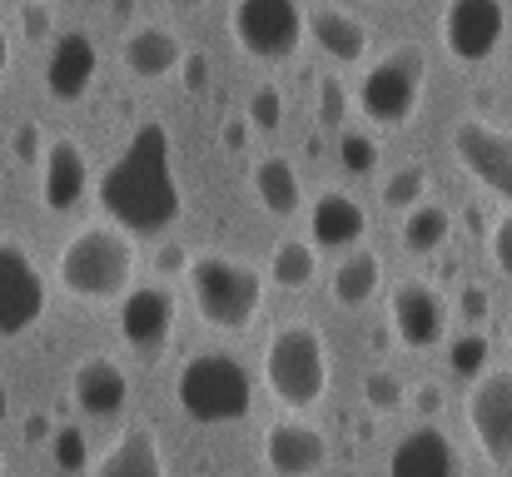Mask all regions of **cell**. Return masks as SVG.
I'll return each instance as SVG.
<instances>
[{"label":"cell","mask_w":512,"mask_h":477,"mask_svg":"<svg viewBox=\"0 0 512 477\" xmlns=\"http://www.w3.org/2000/svg\"><path fill=\"white\" fill-rule=\"evenodd\" d=\"M314 279H319V244L314 239H279L269 254V284L304 294V289H314Z\"/></svg>","instance_id":"25"},{"label":"cell","mask_w":512,"mask_h":477,"mask_svg":"<svg viewBox=\"0 0 512 477\" xmlns=\"http://www.w3.org/2000/svg\"><path fill=\"white\" fill-rule=\"evenodd\" d=\"M378 199H383V209H393V214H408V209H418V204L428 199V164H418V159L398 164V169L383 179Z\"/></svg>","instance_id":"27"},{"label":"cell","mask_w":512,"mask_h":477,"mask_svg":"<svg viewBox=\"0 0 512 477\" xmlns=\"http://www.w3.org/2000/svg\"><path fill=\"white\" fill-rule=\"evenodd\" d=\"M179 75H184V90H189V95H199V90L209 85V60H204V55H184Z\"/></svg>","instance_id":"37"},{"label":"cell","mask_w":512,"mask_h":477,"mask_svg":"<svg viewBox=\"0 0 512 477\" xmlns=\"http://www.w3.org/2000/svg\"><path fill=\"white\" fill-rule=\"evenodd\" d=\"M5 70H10V40H5V25H0V80H5Z\"/></svg>","instance_id":"41"},{"label":"cell","mask_w":512,"mask_h":477,"mask_svg":"<svg viewBox=\"0 0 512 477\" xmlns=\"http://www.w3.org/2000/svg\"><path fill=\"white\" fill-rule=\"evenodd\" d=\"M388 477H463V458L453 438L433 423L403 433L388 453Z\"/></svg>","instance_id":"17"},{"label":"cell","mask_w":512,"mask_h":477,"mask_svg":"<svg viewBox=\"0 0 512 477\" xmlns=\"http://www.w3.org/2000/svg\"><path fill=\"white\" fill-rule=\"evenodd\" d=\"M413 408H418L423 418H438V413H443V388H438V383H418V388H413Z\"/></svg>","instance_id":"38"},{"label":"cell","mask_w":512,"mask_h":477,"mask_svg":"<svg viewBox=\"0 0 512 477\" xmlns=\"http://www.w3.org/2000/svg\"><path fill=\"white\" fill-rule=\"evenodd\" d=\"M40 155H45V150H40V130H35V125H20V130H15V159L30 164V159H40Z\"/></svg>","instance_id":"39"},{"label":"cell","mask_w":512,"mask_h":477,"mask_svg":"<svg viewBox=\"0 0 512 477\" xmlns=\"http://www.w3.org/2000/svg\"><path fill=\"white\" fill-rule=\"evenodd\" d=\"M378 284H383V259H378V249L358 244L339 259V269L329 279V294H334L339 309H363V304H373Z\"/></svg>","instance_id":"24"},{"label":"cell","mask_w":512,"mask_h":477,"mask_svg":"<svg viewBox=\"0 0 512 477\" xmlns=\"http://www.w3.org/2000/svg\"><path fill=\"white\" fill-rule=\"evenodd\" d=\"M184 284H189L199 318L219 333L254 328V318L264 314V294H269V274H259L249 259H234V254H194Z\"/></svg>","instance_id":"4"},{"label":"cell","mask_w":512,"mask_h":477,"mask_svg":"<svg viewBox=\"0 0 512 477\" xmlns=\"http://www.w3.org/2000/svg\"><path fill=\"white\" fill-rule=\"evenodd\" d=\"M70 398H75V408H80L85 418H115V413L125 408V398H130V373H125L115 358L95 353V358H85V363L75 368Z\"/></svg>","instance_id":"20"},{"label":"cell","mask_w":512,"mask_h":477,"mask_svg":"<svg viewBox=\"0 0 512 477\" xmlns=\"http://www.w3.org/2000/svg\"><path fill=\"white\" fill-rule=\"evenodd\" d=\"M398 239H403V249L408 254H438L448 239H453V214L443 209V204H418V209H408L403 214V224H398Z\"/></svg>","instance_id":"26"},{"label":"cell","mask_w":512,"mask_h":477,"mask_svg":"<svg viewBox=\"0 0 512 477\" xmlns=\"http://www.w3.org/2000/svg\"><path fill=\"white\" fill-rule=\"evenodd\" d=\"M343 120H348V90H343V80L324 75L319 80V125H343Z\"/></svg>","instance_id":"33"},{"label":"cell","mask_w":512,"mask_h":477,"mask_svg":"<svg viewBox=\"0 0 512 477\" xmlns=\"http://www.w3.org/2000/svg\"><path fill=\"white\" fill-rule=\"evenodd\" d=\"M140 249L120 224H85L55 254V284L80 304H120L135 289Z\"/></svg>","instance_id":"2"},{"label":"cell","mask_w":512,"mask_h":477,"mask_svg":"<svg viewBox=\"0 0 512 477\" xmlns=\"http://www.w3.org/2000/svg\"><path fill=\"white\" fill-rule=\"evenodd\" d=\"M448 323H453V304L433 284H423V279H408V284H398L388 294V328L413 353L438 348L448 338Z\"/></svg>","instance_id":"12"},{"label":"cell","mask_w":512,"mask_h":477,"mask_svg":"<svg viewBox=\"0 0 512 477\" xmlns=\"http://www.w3.org/2000/svg\"><path fill=\"white\" fill-rule=\"evenodd\" d=\"M85 477H170L165 473V448L155 438L150 423H130L125 433H115V443L90 463Z\"/></svg>","instance_id":"18"},{"label":"cell","mask_w":512,"mask_h":477,"mask_svg":"<svg viewBox=\"0 0 512 477\" xmlns=\"http://www.w3.org/2000/svg\"><path fill=\"white\" fill-rule=\"evenodd\" d=\"M339 159L348 174H373L378 169V140L363 130H343L339 135Z\"/></svg>","instance_id":"31"},{"label":"cell","mask_w":512,"mask_h":477,"mask_svg":"<svg viewBox=\"0 0 512 477\" xmlns=\"http://www.w3.org/2000/svg\"><path fill=\"white\" fill-rule=\"evenodd\" d=\"M174 403L199 428L244 423L254 413V378L234 353H194L174 373Z\"/></svg>","instance_id":"5"},{"label":"cell","mask_w":512,"mask_h":477,"mask_svg":"<svg viewBox=\"0 0 512 477\" xmlns=\"http://www.w3.org/2000/svg\"><path fill=\"white\" fill-rule=\"evenodd\" d=\"M174 10H199V5H204V0H170Z\"/></svg>","instance_id":"42"},{"label":"cell","mask_w":512,"mask_h":477,"mask_svg":"<svg viewBox=\"0 0 512 477\" xmlns=\"http://www.w3.org/2000/svg\"><path fill=\"white\" fill-rule=\"evenodd\" d=\"M423 80H428V55L418 45H398L383 60L368 65L363 85L353 90V105L363 110V120H373L383 130H398V125H408L418 115Z\"/></svg>","instance_id":"6"},{"label":"cell","mask_w":512,"mask_h":477,"mask_svg":"<svg viewBox=\"0 0 512 477\" xmlns=\"http://www.w3.org/2000/svg\"><path fill=\"white\" fill-rule=\"evenodd\" d=\"M493 314V294L483 289V284H463V294H458V318L468 323V328H483Z\"/></svg>","instance_id":"34"},{"label":"cell","mask_w":512,"mask_h":477,"mask_svg":"<svg viewBox=\"0 0 512 477\" xmlns=\"http://www.w3.org/2000/svg\"><path fill=\"white\" fill-rule=\"evenodd\" d=\"M120 60H125V70L135 80H170L184 65V40L174 35L170 25H135L125 35Z\"/></svg>","instance_id":"22"},{"label":"cell","mask_w":512,"mask_h":477,"mask_svg":"<svg viewBox=\"0 0 512 477\" xmlns=\"http://www.w3.org/2000/svg\"><path fill=\"white\" fill-rule=\"evenodd\" d=\"M438 35L458 65H488L508 35V5L503 0H443Z\"/></svg>","instance_id":"9"},{"label":"cell","mask_w":512,"mask_h":477,"mask_svg":"<svg viewBox=\"0 0 512 477\" xmlns=\"http://www.w3.org/2000/svg\"><path fill=\"white\" fill-rule=\"evenodd\" d=\"M363 403H368L373 413H398V408L408 403V388H403V378H398L393 368H373V373L363 378Z\"/></svg>","instance_id":"29"},{"label":"cell","mask_w":512,"mask_h":477,"mask_svg":"<svg viewBox=\"0 0 512 477\" xmlns=\"http://www.w3.org/2000/svg\"><path fill=\"white\" fill-rule=\"evenodd\" d=\"M249 135H254V125H244V115H239V120H229V125H224V150H234V155H239V150L249 145Z\"/></svg>","instance_id":"40"},{"label":"cell","mask_w":512,"mask_h":477,"mask_svg":"<svg viewBox=\"0 0 512 477\" xmlns=\"http://www.w3.org/2000/svg\"><path fill=\"white\" fill-rule=\"evenodd\" d=\"M508 343H512V309H508Z\"/></svg>","instance_id":"44"},{"label":"cell","mask_w":512,"mask_h":477,"mask_svg":"<svg viewBox=\"0 0 512 477\" xmlns=\"http://www.w3.org/2000/svg\"><path fill=\"white\" fill-rule=\"evenodd\" d=\"M130 5H135V0H115V15H130Z\"/></svg>","instance_id":"43"},{"label":"cell","mask_w":512,"mask_h":477,"mask_svg":"<svg viewBox=\"0 0 512 477\" xmlns=\"http://www.w3.org/2000/svg\"><path fill=\"white\" fill-rule=\"evenodd\" d=\"M95 194H100V209L110 214V224H120L130 234H170L184 214L170 130L160 120H145L125 140V150L105 164Z\"/></svg>","instance_id":"1"},{"label":"cell","mask_w":512,"mask_h":477,"mask_svg":"<svg viewBox=\"0 0 512 477\" xmlns=\"http://www.w3.org/2000/svg\"><path fill=\"white\" fill-rule=\"evenodd\" d=\"M329 463V438L304 418H279L264 428V468L274 477H314Z\"/></svg>","instance_id":"14"},{"label":"cell","mask_w":512,"mask_h":477,"mask_svg":"<svg viewBox=\"0 0 512 477\" xmlns=\"http://www.w3.org/2000/svg\"><path fill=\"white\" fill-rule=\"evenodd\" d=\"M259 135H274L279 125H284V90L279 85H259L254 95H249V115H244Z\"/></svg>","instance_id":"30"},{"label":"cell","mask_w":512,"mask_h":477,"mask_svg":"<svg viewBox=\"0 0 512 477\" xmlns=\"http://www.w3.org/2000/svg\"><path fill=\"white\" fill-rule=\"evenodd\" d=\"M174 318H179V304L165 284H135L120 299V338L150 358L174 338Z\"/></svg>","instance_id":"13"},{"label":"cell","mask_w":512,"mask_h":477,"mask_svg":"<svg viewBox=\"0 0 512 477\" xmlns=\"http://www.w3.org/2000/svg\"><path fill=\"white\" fill-rule=\"evenodd\" d=\"M95 70H100L95 40L85 30H65L50 40V55H45V95L55 105H75L95 85Z\"/></svg>","instance_id":"15"},{"label":"cell","mask_w":512,"mask_h":477,"mask_svg":"<svg viewBox=\"0 0 512 477\" xmlns=\"http://www.w3.org/2000/svg\"><path fill=\"white\" fill-rule=\"evenodd\" d=\"M363 234H368V214H363V204H358L353 194L324 189V194L309 204V239H314L319 249L348 254V249L363 244Z\"/></svg>","instance_id":"19"},{"label":"cell","mask_w":512,"mask_h":477,"mask_svg":"<svg viewBox=\"0 0 512 477\" xmlns=\"http://www.w3.org/2000/svg\"><path fill=\"white\" fill-rule=\"evenodd\" d=\"M20 40H30V45L55 40V10H50V0H20Z\"/></svg>","instance_id":"32"},{"label":"cell","mask_w":512,"mask_h":477,"mask_svg":"<svg viewBox=\"0 0 512 477\" xmlns=\"http://www.w3.org/2000/svg\"><path fill=\"white\" fill-rule=\"evenodd\" d=\"M309 40H314L334 65H363V55L373 50V30H368V20H358L353 10L329 5V0L309 10Z\"/></svg>","instance_id":"21"},{"label":"cell","mask_w":512,"mask_h":477,"mask_svg":"<svg viewBox=\"0 0 512 477\" xmlns=\"http://www.w3.org/2000/svg\"><path fill=\"white\" fill-rule=\"evenodd\" d=\"M453 159L463 164L468 179H478L488 194H498L503 204H512V135L478 120V115H463L453 125Z\"/></svg>","instance_id":"10"},{"label":"cell","mask_w":512,"mask_h":477,"mask_svg":"<svg viewBox=\"0 0 512 477\" xmlns=\"http://www.w3.org/2000/svg\"><path fill=\"white\" fill-rule=\"evenodd\" d=\"M488 358H493V343H488V333H483V328H468V333L448 338V363H453V373H458V378H473V383H478V378L493 368Z\"/></svg>","instance_id":"28"},{"label":"cell","mask_w":512,"mask_h":477,"mask_svg":"<svg viewBox=\"0 0 512 477\" xmlns=\"http://www.w3.org/2000/svg\"><path fill=\"white\" fill-rule=\"evenodd\" d=\"M229 30L249 60L279 65V60H294L299 45L309 40V10L299 0H234Z\"/></svg>","instance_id":"7"},{"label":"cell","mask_w":512,"mask_h":477,"mask_svg":"<svg viewBox=\"0 0 512 477\" xmlns=\"http://www.w3.org/2000/svg\"><path fill=\"white\" fill-rule=\"evenodd\" d=\"M249 189H254L259 209L274 214V219H294V214L304 209V179H299L294 159H284V155L254 159V169H249Z\"/></svg>","instance_id":"23"},{"label":"cell","mask_w":512,"mask_h":477,"mask_svg":"<svg viewBox=\"0 0 512 477\" xmlns=\"http://www.w3.org/2000/svg\"><path fill=\"white\" fill-rule=\"evenodd\" d=\"M468 428L493 468H512V368H488L468 388Z\"/></svg>","instance_id":"11"},{"label":"cell","mask_w":512,"mask_h":477,"mask_svg":"<svg viewBox=\"0 0 512 477\" xmlns=\"http://www.w3.org/2000/svg\"><path fill=\"white\" fill-rule=\"evenodd\" d=\"M189 264H194V254H189L184 244H174V239H165V244H160V254H155L160 279H184V274H189Z\"/></svg>","instance_id":"36"},{"label":"cell","mask_w":512,"mask_h":477,"mask_svg":"<svg viewBox=\"0 0 512 477\" xmlns=\"http://www.w3.org/2000/svg\"><path fill=\"white\" fill-rule=\"evenodd\" d=\"M50 304V289H45V274L35 264V254L0 234V338H25Z\"/></svg>","instance_id":"8"},{"label":"cell","mask_w":512,"mask_h":477,"mask_svg":"<svg viewBox=\"0 0 512 477\" xmlns=\"http://www.w3.org/2000/svg\"><path fill=\"white\" fill-rule=\"evenodd\" d=\"M85 189H90L85 145L70 140V135L50 140L45 155H40V204H45L50 214H75L80 199H85Z\"/></svg>","instance_id":"16"},{"label":"cell","mask_w":512,"mask_h":477,"mask_svg":"<svg viewBox=\"0 0 512 477\" xmlns=\"http://www.w3.org/2000/svg\"><path fill=\"white\" fill-rule=\"evenodd\" d=\"M264 383L279 398V408H294V413L319 408L334 383V358H329L324 333L304 318L279 323L264 338Z\"/></svg>","instance_id":"3"},{"label":"cell","mask_w":512,"mask_h":477,"mask_svg":"<svg viewBox=\"0 0 512 477\" xmlns=\"http://www.w3.org/2000/svg\"><path fill=\"white\" fill-rule=\"evenodd\" d=\"M488 254H493L498 274H508V279H512V209H508V214H498L493 239H488Z\"/></svg>","instance_id":"35"}]
</instances>
